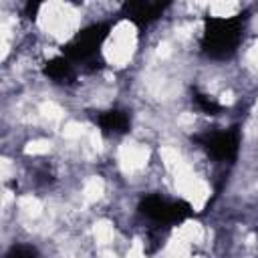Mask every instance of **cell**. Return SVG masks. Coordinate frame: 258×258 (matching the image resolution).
<instances>
[{
    "label": "cell",
    "instance_id": "cell-1",
    "mask_svg": "<svg viewBox=\"0 0 258 258\" xmlns=\"http://www.w3.org/2000/svg\"><path fill=\"white\" fill-rule=\"evenodd\" d=\"M101 192H103V184H101V180H91L89 184H87V188H85V198L87 200H97L99 196H101Z\"/></svg>",
    "mask_w": 258,
    "mask_h": 258
},
{
    "label": "cell",
    "instance_id": "cell-2",
    "mask_svg": "<svg viewBox=\"0 0 258 258\" xmlns=\"http://www.w3.org/2000/svg\"><path fill=\"white\" fill-rule=\"evenodd\" d=\"M95 236H97V240H99L101 244H107L109 240L113 238V230L107 224H101V226L95 228Z\"/></svg>",
    "mask_w": 258,
    "mask_h": 258
},
{
    "label": "cell",
    "instance_id": "cell-3",
    "mask_svg": "<svg viewBox=\"0 0 258 258\" xmlns=\"http://www.w3.org/2000/svg\"><path fill=\"white\" fill-rule=\"evenodd\" d=\"M26 151H30V153H45V151H48V143L47 141H34V143H30V147Z\"/></svg>",
    "mask_w": 258,
    "mask_h": 258
}]
</instances>
